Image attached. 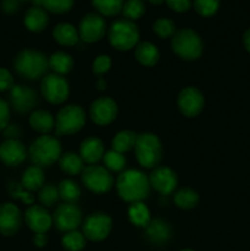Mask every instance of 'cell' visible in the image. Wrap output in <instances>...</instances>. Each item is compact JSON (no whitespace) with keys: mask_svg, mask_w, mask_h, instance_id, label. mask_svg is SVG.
<instances>
[{"mask_svg":"<svg viewBox=\"0 0 250 251\" xmlns=\"http://www.w3.org/2000/svg\"><path fill=\"white\" fill-rule=\"evenodd\" d=\"M150 188L149 176L137 169H129L118 176V194L126 202H140L145 200L149 196Z\"/></svg>","mask_w":250,"mask_h":251,"instance_id":"cell-1","label":"cell"},{"mask_svg":"<svg viewBox=\"0 0 250 251\" xmlns=\"http://www.w3.org/2000/svg\"><path fill=\"white\" fill-rule=\"evenodd\" d=\"M14 66L16 73L27 80H37L44 77L49 69L48 58L42 51L26 49L17 54Z\"/></svg>","mask_w":250,"mask_h":251,"instance_id":"cell-2","label":"cell"},{"mask_svg":"<svg viewBox=\"0 0 250 251\" xmlns=\"http://www.w3.org/2000/svg\"><path fill=\"white\" fill-rule=\"evenodd\" d=\"M29 157L34 166L49 167L61 157V145L56 137L42 135L32 142Z\"/></svg>","mask_w":250,"mask_h":251,"instance_id":"cell-3","label":"cell"},{"mask_svg":"<svg viewBox=\"0 0 250 251\" xmlns=\"http://www.w3.org/2000/svg\"><path fill=\"white\" fill-rule=\"evenodd\" d=\"M108 39H109L110 46L117 50H130L139 44V27L134 21H130V20H117L110 26Z\"/></svg>","mask_w":250,"mask_h":251,"instance_id":"cell-4","label":"cell"},{"mask_svg":"<svg viewBox=\"0 0 250 251\" xmlns=\"http://www.w3.org/2000/svg\"><path fill=\"white\" fill-rule=\"evenodd\" d=\"M172 49L181 59L196 60L202 54V39L194 29L181 28L172 37Z\"/></svg>","mask_w":250,"mask_h":251,"instance_id":"cell-5","label":"cell"},{"mask_svg":"<svg viewBox=\"0 0 250 251\" xmlns=\"http://www.w3.org/2000/svg\"><path fill=\"white\" fill-rule=\"evenodd\" d=\"M135 153L140 166L147 169L156 168L161 162L163 153L161 141L156 135L150 132L137 135Z\"/></svg>","mask_w":250,"mask_h":251,"instance_id":"cell-6","label":"cell"},{"mask_svg":"<svg viewBox=\"0 0 250 251\" xmlns=\"http://www.w3.org/2000/svg\"><path fill=\"white\" fill-rule=\"evenodd\" d=\"M86 123V114L80 105L69 104L59 110L55 119L56 136L74 135L80 131Z\"/></svg>","mask_w":250,"mask_h":251,"instance_id":"cell-7","label":"cell"},{"mask_svg":"<svg viewBox=\"0 0 250 251\" xmlns=\"http://www.w3.org/2000/svg\"><path fill=\"white\" fill-rule=\"evenodd\" d=\"M82 183L88 190L96 194L108 193L114 185V179L110 172L102 166H88L81 173Z\"/></svg>","mask_w":250,"mask_h":251,"instance_id":"cell-8","label":"cell"},{"mask_svg":"<svg viewBox=\"0 0 250 251\" xmlns=\"http://www.w3.org/2000/svg\"><path fill=\"white\" fill-rule=\"evenodd\" d=\"M41 92L43 97L51 104H61L69 98L70 88L63 76L48 74L42 78Z\"/></svg>","mask_w":250,"mask_h":251,"instance_id":"cell-9","label":"cell"},{"mask_svg":"<svg viewBox=\"0 0 250 251\" xmlns=\"http://www.w3.org/2000/svg\"><path fill=\"white\" fill-rule=\"evenodd\" d=\"M112 230V218L107 213L96 212L88 216L82 226V234L91 242H100Z\"/></svg>","mask_w":250,"mask_h":251,"instance_id":"cell-10","label":"cell"},{"mask_svg":"<svg viewBox=\"0 0 250 251\" xmlns=\"http://www.w3.org/2000/svg\"><path fill=\"white\" fill-rule=\"evenodd\" d=\"M82 222V212L75 203H61L53 215V223L58 230L64 233L76 230Z\"/></svg>","mask_w":250,"mask_h":251,"instance_id":"cell-11","label":"cell"},{"mask_svg":"<svg viewBox=\"0 0 250 251\" xmlns=\"http://www.w3.org/2000/svg\"><path fill=\"white\" fill-rule=\"evenodd\" d=\"M105 28H107V25L102 15L90 12L81 19L77 31L78 36L83 42L95 43L104 37Z\"/></svg>","mask_w":250,"mask_h":251,"instance_id":"cell-12","label":"cell"},{"mask_svg":"<svg viewBox=\"0 0 250 251\" xmlns=\"http://www.w3.org/2000/svg\"><path fill=\"white\" fill-rule=\"evenodd\" d=\"M205 105L203 95L196 87L183 88L178 96V107L181 114L188 118H194L201 113Z\"/></svg>","mask_w":250,"mask_h":251,"instance_id":"cell-13","label":"cell"},{"mask_svg":"<svg viewBox=\"0 0 250 251\" xmlns=\"http://www.w3.org/2000/svg\"><path fill=\"white\" fill-rule=\"evenodd\" d=\"M118 115V105L112 98L100 97L90 107V117L95 124L100 126L112 124Z\"/></svg>","mask_w":250,"mask_h":251,"instance_id":"cell-14","label":"cell"},{"mask_svg":"<svg viewBox=\"0 0 250 251\" xmlns=\"http://www.w3.org/2000/svg\"><path fill=\"white\" fill-rule=\"evenodd\" d=\"M150 185L161 195H171L178 185L176 174L168 167H156L149 176Z\"/></svg>","mask_w":250,"mask_h":251,"instance_id":"cell-15","label":"cell"},{"mask_svg":"<svg viewBox=\"0 0 250 251\" xmlns=\"http://www.w3.org/2000/svg\"><path fill=\"white\" fill-rule=\"evenodd\" d=\"M21 225V211L16 205L11 202L0 205V234L5 237H12L19 232Z\"/></svg>","mask_w":250,"mask_h":251,"instance_id":"cell-16","label":"cell"},{"mask_svg":"<svg viewBox=\"0 0 250 251\" xmlns=\"http://www.w3.org/2000/svg\"><path fill=\"white\" fill-rule=\"evenodd\" d=\"M25 221L34 234H46L53 225V216L43 206L32 205L25 213Z\"/></svg>","mask_w":250,"mask_h":251,"instance_id":"cell-17","label":"cell"},{"mask_svg":"<svg viewBox=\"0 0 250 251\" xmlns=\"http://www.w3.org/2000/svg\"><path fill=\"white\" fill-rule=\"evenodd\" d=\"M10 102L16 112L24 114L33 109L38 100H37L36 92L32 88L17 85L10 90Z\"/></svg>","mask_w":250,"mask_h":251,"instance_id":"cell-18","label":"cell"},{"mask_svg":"<svg viewBox=\"0 0 250 251\" xmlns=\"http://www.w3.org/2000/svg\"><path fill=\"white\" fill-rule=\"evenodd\" d=\"M26 159V149L19 140H5L0 145V161L10 167L21 164Z\"/></svg>","mask_w":250,"mask_h":251,"instance_id":"cell-19","label":"cell"},{"mask_svg":"<svg viewBox=\"0 0 250 251\" xmlns=\"http://www.w3.org/2000/svg\"><path fill=\"white\" fill-rule=\"evenodd\" d=\"M80 156L86 163L96 164L104 156V145L98 137H87L80 146Z\"/></svg>","mask_w":250,"mask_h":251,"instance_id":"cell-20","label":"cell"},{"mask_svg":"<svg viewBox=\"0 0 250 251\" xmlns=\"http://www.w3.org/2000/svg\"><path fill=\"white\" fill-rule=\"evenodd\" d=\"M24 24L28 31L38 33L46 29V27L49 24L48 12L39 6H32L27 10L25 15Z\"/></svg>","mask_w":250,"mask_h":251,"instance_id":"cell-21","label":"cell"},{"mask_svg":"<svg viewBox=\"0 0 250 251\" xmlns=\"http://www.w3.org/2000/svg\"><path fill=\"white\" fill-rule=\"evenodd\" d=\"M53 38L60 46L73 47L77 43L80 36H78V31L74 25L69 24V22H61L54 27Z\"/></svg>","mask_w":250,"mask_h":251,"instance_id":"cell-22","label":"cell"},{"mask_svg":"<svg viewBox=\"0 0 250 251\" xmlns=\"http://www.w3.org/2000/svg\"><path fill=\"white\" fill-rule=\"evenodd\" d=\"M29 125L33 130L43 135H48L55 126V119L49 112L43 109L34 110L29 115Z\"/></svg>","mask_w":250,"mask_h":251,"instance_id":"cell-23","label":"cell"},{"mask_svg":"<svg viewBox=\"0 0 250 251\" xmlns=\"http://www.w3.org/2000/svg\"><path fill=\"white\" fill-rule=\"evenodd\" d=\"M135 58L141 65L153 66L159 60V50L151 42H141L135 48Z\"/></svg>","mask_w":250,"mask_h":251,"instance_id":"cell-24","label":"cell"},{"mask_svg":"<svg viewBox=\"0 0 250 251\" xmlns=\"http://www.w3.org/2000/svg\"><path fill=\"white\" fill-rule=\"evenodd\" d=\"M145 229L147 238L154 244H164L171 238V228L162 220H151Z\"/></svg>","mask_w":250,"mask_h":251,"instance_id":"cell-25","label":"cell"},{"mask_svg":"<svg viewBox=\"0 0 250 251\" xmlns=\"http://www.w3.org/2000/svg\"><path fill=\"white\" fill-rule=\"evenodd\" d=\"M49 69L54 71L56 75H66L71 71L74 66V60L70 54L65 51H55L48 58Z\"/></svg>","mask_w":250,"mask_h":251,"instance_id":"cell-26","label":"cell"},{"mask_svg":"<svg viewBox=\"0 0 250 251\" xmlns=\"http://www.w3.org/2000/svg\"><path fill=\"white\" fill-rule=\"evenodd\" d=\"M83 164L85 162L81 158L80 154H76L74 152H66V153L61 154V157L59 158V166H60L61 171L69 176H76V174L82 173L85 169Z\"/></svg>","mask_w":250,"mask_h":251,"instance_id":"cell-27","label":"cell"},{"mask_svg":"<svg viewBox=\"0 0 250 251\" xmlns=\"http://www.w3.org/2000/svg\"><path fill=\"white\" fill-rule=\"evenodd\" d=\"M127 216H129L130 222L136 227L146 228L149 223L151 222V213H150L149 207L145 203L132 202L127 210Z\"/></svg>","mask_w":250,"mask_h":251,"instance_id":"cell-28","label":"cell"},{"mask_svg":"<svg viewBox=\"0 0 250 251\" xmlns=\"http://www.w3.org/2000/svg\"><path fill=\"white\" fill-rule=\"evenodd\" d=\"M21 185L28 191H36L44 185V173L41 167H29L24 172Z\"/></svg>","mask_w":250,"mask_h":251,"instance_id":"cell-29","label":"cell"},{"mask_svg":"<svg viewBox=\"0 0 250 251\" xmlns=\"http://www.w3.org/2000/svg\"><path fill=\"white\" fill-rule=\"evenodd\" d=\"M137 135L131 130H122L118 132L112 140V149L114 151L120 152V153H125L129 152L130 150L135 149L136 145Z\"/></svg>","mask_w":250,"mask_h":251,"instance_id":"cell-30","label":"cell"},{"mask_svg":"<svg viewBox=\"0 0 250 251\" xmlns=\"http://www.w3.org/2000/svg\"><path fill=\"white\" fill-rule=\"evenodd\" d=\"M199 202V194L190 188H183L174 195V203L181 210L194 208Z\"/></svg>","mask_w":250,"mask_h":251,"instance_id":"cell-31","label":"cell"},{"mask_svg":"<svg viewBox=\"0 0 250 251\" xmlns=\"http://www.w3.org/2000/svg\"><path fill=\"white\" fill-rule=\"evenodd\" d=\"M59 196L66 203H76L80 199L81 190L75 181L70 179H65L58 185Z\"/></svg>","mask_w":250,"mask_h":251,"instance_id":"cell-32","label":"cell"},{"mask_svg":"<svg viewBox=\"0 0 250 251\" xmlns=\"http://www.w3.org/2000/svg\"><path fill=\"white\" fill-rule=\"evenodd\" d=\"M92 5L102 16H115L124 6V0H92Z\"/></svg>","mask_w":250,"mask_h":251,"instance_id":"cell-33","label":"cell"},{"mask_svg":"<svg viewBox=\"0 0 250 251\" xmlns=\"http://www.w3.org/2000/svg\"><path fill=\"white\" fill-rule=\"evenodd\" d=\"M63 248L68 251H81L86 245V238L77 230H71L64 234L61 239Z\"/></svg>","mask_w":250,"mask_h":251,"instance_id":"cell-34","label":"cell"},{"mask_svg":"<svg viewBox=\"0 0 250 251\" xmlns=\"http://www.w3.org/2000/svg\"><path fill=\"white\" fill-rule=\"evenodd\" d=\"M122 12L126 20L135 21L144 16L146 12V6L142 0H127L126 2H124Z\"/></svg>","mask_w":250,"mask_h":251,"instance_id":"cell-35","label":"cell"},{"mask_svg":"<svg viewBox=\"0 0 250 251\" xmlns=\"http://www.w3.org/2000/svg\"><path fill=\"white\" fill-rule=\"evenodd\" d=\"M103 162H104L105 168L112 172H122L126 164L124 153H120L114 150L105 152L104 156H103Z\"/></svg>","mask_w":250,"mask_h":251,"instance_id":"cell-36","label":"cell"},{"mask_svg":"<svg viewBox=\"0 0 250 251\" xmlns=\"http://www.w3.org/2000/svg\"><path fill=\"white\" fill-rule=\"evenodd\" d=\"M75 0H41V7L51 14H66L74 6Z\"/></svg>","mask_w":250,"mask_h":251,"instance_id":"cell-37","label":"cell"},{"mask_svg":"<svg viewBox=\"0 0 250 251\" xmlns=\"http://www.w3.org/2000/svg\"><path fill=\"white\" fill-rule=\"evenodd\" d=\"M153 32L159 37V38H171V37H173L176 32L175 24H174L171 19L161 17V19L154 21Z\"/></svg>","mask_w":250,"mask_h":251,"instance_id":"cell-38","label":"cell"},{"mask_svg":"<svg viewBox=\"0 0 250 251\" xmlns=\"http://www.w3.org/2000/svg\"><path fill=\"white\" fill-rule=\"evenodd\" d=\"M193 5L200 16L210 17L220 9V0H193Z\"/></svg>","mask_w":250,"mask_h":251,"instance_id":"cell-39","label":"cell"},{"mask_svg":"<svg viewBox=\"0 0 250 251\" xmlns=\"http://www.w3.org/2000/svg\"><path fill=\"white\" fill-rule=\"evenodd\" d=\"M38 199L44 207H51V206L55 205V203L58 202L59 199H60L58 188H55V186L51 185V184L43 185L41 191H39Z\"/></svg>","mask_w":250,"mask_h":251,"instance_id":"cell-40","label":"cell"},{"mask_svg":"<svg viewBox=\"0 0 250 251\" xmlns=\"http://www.w3.org/2000/svg\"><path fill=\"white\" fill-rule=\"evenodd\" d=\"M24 186L20 185V184H11V186H10V194H11L12 198L20 199L26 205H33L34 196L32 195L31 191L24 190Z\"/></svg>","mask_w":250,"mask_h":251,"instance_id":"cell-41","label":"cell"},{"mask_svg":"<svg viewBox=\"0 0 250 251\" xmlns=\"http://www.w3.org/2000/svg\"><path fill=\"white\" fill-rule=\"evenodd\" d=\"M112 66V60L108 55H100L95 59L92 64V71L96 75H103L107 71H109Z\"/></svg>","mask_w":250,"mask_h":251,"instance_id":"cell-42","label":"cell"},{"mask_svg":"<svg viewBox=\"0 0 250 251\" xmlns=\"http://www.w3.org/2000/svg\"><path fill=\"white\" fill-rule=\"evenodd\" d=\"M166 4L174 12H186L193 5V0H166Z\"/></svg>","mask_w":250,"mask_h":251,"instance_id":"cell-43","label":"cell"},{"mask_svg":"<svg viewBox=\"0 0 250 251\" xmlns=\"http://www.w3.org/2000/svg\"><path fill=\"white\" fill-rule=\"evenodd\" d=\"M14 87V77L9 70L0 68V92L9 91Z\"/></svg>","mask_w":250,"mask_h":251,"instance_id":"cell-44","label":"cell"},{"mask_svg":"<svg viewBox=\"0 0 250 251\" xmlns=\"http://www.w3.org/2000/svg\"><path fill=\"white\" fill-rule=\"evenodd\" d=\"M10 122V108L6 100L0 98V131L9 125Z\"/></svg>","mask_w":250,"mask_h":251,"instance_id":"cell-45","label":"cell"},{"mask_svg":"<svg viewBox=\"0 0 250 251\" xmlns=\"http://www.w3.org/2000/svg\"><path fill=\"white\" fill-rule=\"evenodd\" d=\"M2 134L6 137V140H17V137L21 134V130L16 124H9L2 130Z\"/></svg>","mask_w":250,"mask_h":251,"instance_id":"cell-46","label":"cell"},{"mask_svg":"<svg viewBox=\"0 0 250 251\" xmlns=\"http://www.w3.org/2000/svg\"><path fill=\"white\" fill-rule=\"evenodd\" d=\"M19 0H2L1 10L7 15H12L19 10Z\"/></svg>","mask_w":250,"mask_h":251,"instance_id":"cell-47","label":"cell"},{"mask_svg":"<svg viewBox=\"0 0 250 251\" xmlns=\"http://www.w3.org/2000/svg\"><path fill=\"white\" fill-rule=\"evenodd\" d=\"M47 242H48V239H47L46 234H34L33 243H34V245H36V247L43 248L44 245L47 244Z\"/></svg>","mask_w":250,"mask_h":251,"instance_id":"cell-48","label":"cell"},{"mask_svg":"<svg viewBox=\"0 0 250 251\" xmlns=\"http://www.w3.org/2000/svg\"><path fill=\"white\" fill-rule=\"evenodd\" d=\"M243 43H244L245 49L250 53V28H248L245 31L244 36H243Z\"/></svg>","mask_w":250,"mask_h":251,"instance_id":"cell-49","label":"cell"},{"mask_svg":"<svg viewBox=\"0 0 250 251\" xmlns=\"http://www.w3.org/2000/svg\"><path fill=\"white\" fill-rule=\"evenodd\" d=\"M105 87H107V82H105V80L103 77H100L97 81V88L100 91H103L105 90Z\"/></svg>","mask_w":250,"mask_h":251,"instance_id":"cell-50","label":"cell"},{"mask_svg":"<svg viewBox=\"0 0 250 251\" xmlns=\"http://www.w3.org/2000/svg\"><path fill=\"white\" fill-rule=\"evenodd\" d=\"M149 1L151 2L152 5H161V4H163L166 0H149Z\"/></svg>","mask_w":250,"mask_h":251,"instance_id":"cell-51","label":"cell"},{"mask_svg":"<svg viewBox=\"0 0 250 251\" xmlns=\"http://www.w3.org/2000/svg\"><path fill=\"white\" fill-rule=\"evenodd\" d=\"M180 251H194V250H190V249H184V250H180Z\"/></svg>","mask_w":250,"mask_h":251,"instance_id":"cell-52","label":"cell"}]
</instances>
